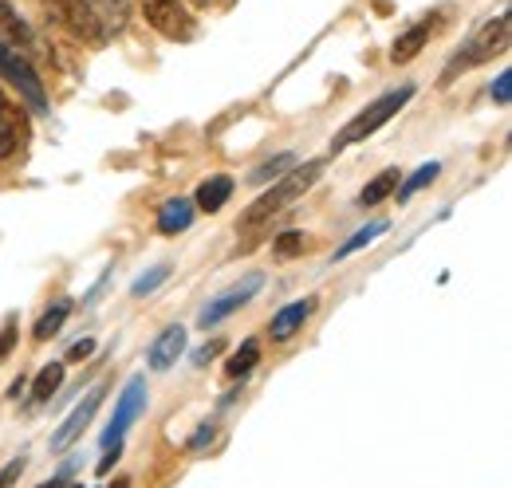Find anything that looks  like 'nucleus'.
I'll return each mask as SVG.
<instances>
[{
  "mask_svg": "<svg viewBox=\"0 0 512 488\" xmlns=\"http://www.w3.org/2000/svg\"><path fill=\"white\" fill-rule=\"evenodd\" d=\"M166 276H170V264H158V268H150V276H138V280L130 284V296H150L158 284H166Z\"/></svg>",
  "mask_w": 512,
  "mask_h": 488,
  "instance_id": "obj_23",
  "label": "nucleus"
},
{
  "mask_svg": "<svg viewBox=\"0 0 512 488\" xmlns=\"http://www.w3.org/2000/svg\"><path fill=\"white\" fill-rule=\"evenodd\" d=\"M323 158H312V162H304L300 170H292L288 178H280V182L272 185L264 197H256L253 205H249V213L241 217V229H256L260 221H268V217H276V213H284L296 197H304L312 185H316V178L323 174Z\"/></svg>",
  "mask_w": 512,
  "mask_h": 488,
  "instance_id": "obj_1",
  "label": "nucleus"
},
{
  "mask_svg": "<svg viewBox=\"0 0 512 488\" xmlns=\"http://www.w3.org/2000/svg\"><path fill=\"white\" fill-rule=\"evenodd\" d=\"M233 197V178L229 174H217L209 182H201L197 197H193V209H205V213H217L225 201Z\"/></svg>",
  "mask_w": 512,
  "mask_h": 488,
  "instance_id": "obj_15",
  "label": "nucleus"
},
{
  "mask_svg": "<svg viewBox=\"0 0 512 488\" xmlns=\"http://www.w3.org/2000/svg\"><path fill=\"white\" fill-rule=\"evenodd\" d=\"M20 142H24V115L4 99V91H0V162L4 158H12L16 150H20Z\"/></svg>",
  "mask_w": 512,
  "mask_h": 488,
  "instance_id": "obj_12",
  "label": "nucleus"
},
{
  "mask_svg": "<svg viewBox=\"0 0 512 488\" xmlns=\"http://www.w3.org/2000/svg\"><path fill=\"white\" fill-rule=\"evenodd\" d=\"M292 166H296V154H280V158H272V162L256 166L253 174H249V182H253V185H264V182H272V178H280L284 170H292Z\"/></svg>",
  "mask_w": 512,
  "mask_h": 488,
  "instance_id": "obj_21",
  "label": "nucleus"
},
{
  "mask_svg": "<svg viewBox=\"0 0 512 488\" xmlns=\"http://www.w3.org/2000/svg\"><path fill=\"white\" fill-rule=\"evenodd\" d=\"M505 48H509V12L485 20V24L469 36V44H465V48L453 56V63L442 71V83H449L457 71H473V67L489 63L493 56H505Z\"/></svg>",
  "mask_w": 512,
  "mask_h": 488,
  "instance_id": "obj_2",
  "label": "nucleus"
},
{
  "mask_svg": "<svg viewBox=\"0 0 512 488\" xmlns=\"http://www.w3.org/2000/svg\"><path fill=\"white\" fill-rule=\"evenodd\" d=\"M64 477H67V469H64V473H60V477H52L48 485H40V488H64Z\"/></svg>",
  "mask_w": 512,
  "mask_h": 488,
  "instance_id": "obj_32",
  "label": "nucleus"
},
{
  "mask_svg": "<svg viewBox=\"0 0 512 488\" xmlns=\"http://www.w3.org/2000/svg\"><path fill=\"white\" fill-rule=\"evenodd\" d=\"M197 4H205V0H197Z\"/></svg>",
  "mask_w": 512,
  "mask_h": 488,
  "instance_id": "obj_34",
  "label": "nucleus"
},
{
  "mask_svg": "<svg viewBox=\"0 0 512 488\" xmlns=\"http://www.w3.org/2000/svg\"><path fill=\"white\" fill-rule=\"evenodd\" d=\"M67 315H71V300H56V304H52L48 311H44V315H40V319H36V327H32V339H40V343H44V339H52V335L64 327Z\"/></svg>",
  "mask_w": 512,
  "mask_h": 488,
  "instance_id": "obj_17",
  "label": "nucleus"
},
{
  "mask_svg": "<svg viewBox=\"0 0 512 488\" xmlns=\"http://www.w3.org/2000/svg\"><path fill=\"white\" fill-rule=\"evenodd\" d=\"M438 174H442V166H438V162H426V166H418V170H414V178H410V182L398 189V197H402V201H410L418 189H426V185L434 182Z\"/></svg>",
  "mask_w": 512,
  "mask_h": 488,
  "instance_id": "obj_22",
  "label": "nucleus"
},
{
  "mask_svg": "<svg viewBox=\"0 0 512 488\" xmlns=\"http://www.w3.org/2000/svg\"><path fill=\"white\" fill-rule=\"evenodd\" d=\"M182 351H186V331H182V327H166V331L150 343V355H146V359H150L154 370H170V366L178 363Z\"/></svg>",
  "mask_w": 512,
  "mask_h": 488,
  "instance_id": "obj_11",
  "label": "nucleus"
},
{
  "mask_svg": "<svg viewBox=\"0 0 512 488\" xmlns=\"http://www.w3.org/2000/svg\"><path fill=\"white\" fill-rule=\"evenodd\" d=\"M414 99V87L406 83V87H398V91H386V95H379L371 107H363L355 119L347 122L335 138H331V150H343V146H355V142H363V138H371L379 126H386V122L394 119L406 103Z\"/></svg>",
  "mask_w": 512,
  "mask_h": 488,
  "instance_id": "obj_3",
  "label": "nucleus"
},
{
  "mask_svg": "<svg viewBox=\"0 0 512 488\" xmlns=\"http://www.w3.org/2000/svg\"><path fill=\"white\" fill-rule=\"evenodd\" d=\"M316 311V296H308V300H296V304L280 307L276 315H272V327H268V335L276 339V343H284V339H292L304 323H308V315Z\"/></svg>",
  "mask_w": 512,
  "mask_h": 488,
  "instance_id": "obj_10",
  "label": "nucleus"
},
{
  "mask_svg": "<svg viewBox=\"0 0 512 488\" xmlns=\"http://www.w3.org/2000/svg\"><path fill=\"white\" fill-rule=\"evenodd\" d=\"M256 363H260V343H256V339H249V343H241V351L229 359L225 374H229V378H245V374H253Z\"/></svg>",
  "mask_w": 512,
  "mask_h": 488,
  "instance_id": "obj_19",
  "label": "nucleus"
},
{
  "mask_svg": "<svg viewBox=\"0 0 512 488\" xmlns=\"http://www.w3.org/2000/svg\"><path fill=\"white\" fill-rule=\"evenodd\" d=\"M20 473H24V457H12V461H8L4 469H0V488H12Z\"/></svg>",
  "mask_w": 512,
  "mask_h": 488,
  "instance_id": "obj_27",
  "label": "nucleus"
},
{
  "mask_svg": "<svg viewBox=\"0 0 512 488\" xmlns=\"http://www.w3.org/2000/svg\"><path fill=\"white\" fill-rule=\"evenodd\" d=\"M87 355H95V339H83V343H75L67 359H87Z\"/></svg>",
  "mask_w": 512,
  "mask_h": 488,
  "instance_id": "obj_30",
  "label": "nucleus"
},
{
  "mask_svg": "<svg viewBox=\"0 0 512 488\" xmlns=\"http://www.w3.org/2000/svg\"><path fill=\"white\" fill-rule=\"evenodd\" d=\"M146 410V378L142 374H134L127 386H123V394H119V402H115V414H111V426L103 433V449H115L119 441H123V433H127L134 422H138V414Z\"/></svg>",
  "mask_w": 512,
  "mask_h": 488,
  "instance_id": "obj_5",
  "label": "nucleus"
},
{
  "mask_svg": "<svg viewBox=\"0 0 512 488\" xmlns=\"http://www.w3.org/2000/svg\"><path fill=\"white\" fill-rule=\"evenodd\" d=\"M383 233H386V221H371L367 229H359V233H355L351 241L343 244V248H335V260H347L351 252H359V248H367V244L375 241V237H383Z\"/></svg>",
  "mask_w": 512,
  "mask_h": 488,
  "instance_id": "obj_20",
  "label": "nucleus"
},
{
  "mask_svg": "<svg viewBox=\"0 0 512 488\" xmlns=\"http://www.w3.org/2000/svg\"><path fill=\"white\" fill-rule=\"evenodd\" d=\"M52 12L83 40H103V16L87 0H52Z\"/></svg>",
  "mask_w": 512,
  "mask_h": 488,
  "instance_id": "obj_9",
  "label": "nucleus"
},
{
  "mask_svg": "<svg viewBox=\"0 0 512 488\" xmlns=\"http://www.w3.org/2000/svg\"><path fill=\"white\" fill-rule=\"evenodd\" d=\"M489 95H493V103L509 107V99H512V75L509 71H501V75H497V83H493V91H489Z\"/></svg>",
  "mask_w": 512,
  "mask_h": 488,
  "instance_id": "obj_26",
  "label": "nucleus"
},
{
  "mask_svg": "<svg viewBox=\"0 0 512 488\" xmlns=\"http://www.w3.org/2000/svg\"><path fill=\"white\" fill-rule=\"evenodd\" d=\"M304 248H308V237H304V233H280V237L272 241V252L284 256V260H288V256H300Z\"/></svg>",
  "mask_w": 512,
  "mask_h": 488,
  "instance_id": "obj_24",
  "label": "nucleus"
},
{
  "mask_svg": "<svg viewBox=\"0 0 512 488\" xmlns=\"http://www.w3.org/2000/svg\"><path fill=\"white\" fill-rule=\"evenodd\" d=\"M103 394H107V382H99V386H91V390L83 394V402L64 418V426L52 433V453H64V449H71V445L79 441V433L91 426L95 410L103 406Z\"/></svg>",
  "mask_w": 512,
  "mask_h": 488,
  "instance_id": "obj_8",
  "label": "nucleus"
},
{
  "mask_svg": "<svg viewBox=\"0 0 512 488\" xmlns=\"http://www.w3.org/2000/svg\"><path fill=\"white\" fill-rule=\"evenodd\" d=\"M16 347V319H8L4 327H0V363L8 359V351Z\"/></svg>",
  "mask_w": 512,
  "mask_h": 488,
  "instance_id": "obj_28",
  "label": "nucleus"
},
{
  "mask_svg": "<svg viewBox=\"0 0 512 488\" xmlns=\"http://www.w3.org/2000/svg\"><path fill=\"white\" fill-rule=\"evenodd\" d=\"M205 441H213V426H201V429H197V433L190 437V449H201Z\"/></svg>",
  "mask_w": 512,
  "mask_h": 488,
  "instance_id": "obj_31",
  "label": "nucleus"
},
{
  "mask_svg": "<svg viewBox=\"0 0 512 488\" xmlns=\"http://www.w3.org/2000/svg\"><path fill=\"white\" fill-rule=\"evenodd\" d=\"M71 488H79V485H71Z\"/></svg>",
  "mask_w": 512,
  "mask_h": 488,
  "instance_id": "obj_35",
  "label": "nucleus"
},
{
  "mask_svg": "<svg viewBox=\"0 0 512 488\" xmlns=\"http://www.w3.org/2000/svg\"><path fill=\"white\" fill-rule=\"evenodd\" d=\"M217 355H221V339H213V343H205V347H197V351H193V366L213 363Z\"/></svg>",
  "mask_w": 512,
  "mask_h": 488,
  "instance_id": "obj_29",
  "label": "nucleus"
},
{
  "mask_svg": "<svg viewBox=\"0 0 512 488\" xmlns=\"http://www.w3.org/2000/svg\"><path fill=\"white\" fill-rule=\"evenodd\" d=\"M0 79H8L36 111H48V91H44L36 67L28 60V52L16 40H8V36H0Z\"/></svg>",
  "mask_w": 512,
  "mask_h": 488,
  "instance_id": "obj_4",
  "label": "nucleus"
},
{
  "mask_svg": "<svg viewBox=\"0 0 512 488\" xmlns=\"http://www.w3.org/2000/svg\"><path fill=\"white\" fill-rule=\"evenodd\" d=\"M260 288H264V276H260V272H249L245 280H237L233 288H225V292H221L213 304L205 307V311L197 315V323H201L205 331H209V327H217L221 319H229L233 311H241V307L249 304L256 292H260Z\"/></svg>",
  "mask_w": 512,
  "mask_h": 488,
  "instance_id": "obj_6",
  "label": "nucleus"
},
{
  "mask_svg": "<svg viewBox=\"0 0 512 488\" xmlns=\"http://www.w3.org/2000/svg\"><path fill=\"white\" fill-rule=\"evenodd\" d=\"M87 4H91L95 12H103V16H111V20H115V16L123 20V16H127V4H130V0H87Z\"/></svg>",
  "mask_w": 512,
  "mask_h": 488,
  "instance_id": "obj_25",
  "label": "nucleus"
},
{
  "mask_svg": "<svg viewBox=\"0 0 512 488\" xmlns=\"http://www.w3.org/2000/svg\"><path fill=\"white\" fill-rule=\"evenodd\" d=\"M142 12H146V24L154 32H162L166 40H190L193 36V20L182 0H142Z\"/></svg>",
  "mask_w": 512,
  "mask_h": 488,
  "instance_id": "obj_7",
  "label": "nucleus"
},
{
  "mask_svg": "<svg viewBox=\"0 0 512 488\" xmlns=\"http://www.w3.org/2000/svg\"><path fill=\"white\" fill-rule=\"evenodd\" d=\"M398 178H402L398 170H383L375 182H371L367 189H363V193H359V205L367 209V205H379V201H386V197L398 189Z\"/></svg>",
  "mask_w": 512,
  "mask_h": 488,
  "instance_id": "obj_18",
  "label": "nucleus"
},
{
  "mask_svg": "<svg viewBox=\"0 0 512 488\" xmlns=\"http://www.w3.org/2000/svg\"><path fill=\"white\" fill-rule=\"evenodd\" d=\"M111 488H130V481H127V477H119V481H115Z\"/></svg>",
  "mask_w": 512,
  "mask_h": 488,
  "instance_id": "obj_33",
  "label": "nucleus"
},
{
  "mask_svg": "<svg viewBox=\"0 0 512 488\" xmlns=\"http://www.w3.org/2000/svg\"><path fill=\"white\" fill-rule=\"evenodd\" d=\"M193 201L190 197H174V201H166L162 209H158V229L166 233V237H174V233H186L193 225Z\"/></svg>",
  "mask_w": 512,
  "mask_h": 488,
  "instance_id": "obj_14",
  "label": "nucleus"
},
{
  "mask_svg": "<svg viewBox=\"0 0 512 488\" xmlns=\"http://www.w3.org/2000/svg\"><path fill=\"white\" fill-rule=\"evenodd\" d=\"M430 32H434V20L426 16V20H418L414 28H406L398 40H394V52H390V60L394 63H410L418 60V52L426 48V40H430Z\"/></svg>",
  "mask_w": 512,
  "mask_h": 488,
  "instance_id": "obj_13",
  "label": "nucleus"
},
{
  "mask_svg": "<svg viewBox=\"0 0 512 488\" xmlns=\"http://www.w3.org/2000/svg\"><path fill=\"white\" fill-rule=\"evenodd\" d=\"M60 386H64V363H48L32 382V402H52Z\"/></svg>",
  "mask_w": 512,
  "mask_h": 488,
  "instance_id": "obj_16",
  "label": "nucleus"
}]
</instances>
